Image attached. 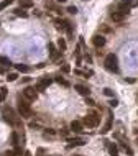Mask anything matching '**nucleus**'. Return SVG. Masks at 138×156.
I'll use <instances>...</instances> for the list:
<instances>
[{"label": "nucleus", "instance_id": "1", "mask_svg": "<svg viewBox=\"0 0 138 156\" xmlns=\"http://www.w3.org/2000/svg\"><path fill=\"white\" fill-rule=\"evenodd\" d=\"M18 115L21 118H31L33 117V110H31L26 99H18Z\"/></svg>", "mask_w": 138, "mask_h": 156}, {"label": "nucleus", "instance_id": "2", "mask_svg": "<svg viewBox=\"0 0 138 156\" xmlns=\"http://www.w3.org/2000/svg\"><path fill=\"white\" fill-rule=\"evenodd\" d=\"M3 117H5V120L10 123V125H13V126H20L21 125V118H20V115H16L15 112L12 110L10 107H3Z\"/></svg>", "mask_w": 138, "mask_h": 156}, {"label": "nucleus", "instance_id": "3", "mask_svg": "<svg viewBox=\"0 0 138 156\" xmlns=\"http://www.w3.org/2000/svg\"><path fill=\"white\" fill-rule=\"evenodd\" d=\"M104 64H105V69L110 71V72H118V59L117 56L110 53V54L105 56V61H104Z\"/></svg>", "mask_w": 138, "mask_h": 156}, {"label": "nucleus", "instance_id": "4", "mask_svg": "<svg viewBox=\"0 0 138 156\" xmlns=\"http://www.w3.org/2000/svg\"><path fill=\"white\" fill-rule=\"evenodd\" d=\"M99 115L97 113H87L86 117H84V120H82V125H86V126H89V128H95V126L99 125Z\"/></svg>", "mask_w": 138, "mask_h": 156}, {"label": "nucleus", "instance_id": "5", "mask_svg": "<svg viewBox=\"0 0 138 156\" xmlns=\"http://www.w3.org/2000/svg\"><path fill=\"white\" fill-rule=\"evenodd\" d=\"M51 82H53V79H49V77H43V79H40V81L36 82V91H45V89H48Z\"/></svg>", "mask_w": 138, "mask_h": 156}, {"label": "nucleus", "instance_id": "6", "mask_svg": "<svg viewBox=\"0 0 138 156\" xmlns=\"http://www.w3.org/2000/svg\"><path fill=\"white\" fill-rule=\"evenodd\" d=\"M92 45L95 46V48H102V46L105 45V38H104V35H94V38H92Z\"/></svg>", "mask_w": 138, "mask_h": 156}, {"label": "nucleus", "instance_id": "7", "mask_svg": "<svg viewBox=\"0 0 138 156\" xmlns=\"http://www.w3.org/2000/svg\"><path fill=\"white\" fill-rule=\"evenodd\" d=\"M36 96H38L36 91H35V89H31V87H26L25 91H23V97H25L26 100H35Z\"/></svg>", "mask_w": 138, "mask_h": 156}, {"label": "nucleus", "instance_id": "8", "mask_svg": "<svg viewBox=\"0 0 138 156\" xmlns=\"http://www.w3.org/2000/svg\"><path fill=\"white\" fill-rule=\"evenodd\" d=\"M48 49H49V56H51V59H58V58L61 56V51L58 49L56 46L53 45V43H49V45H48Z\"/></svg>", "mask_w": 138, "mask_h": 156}, {"label": "nucleus", "instance_id": "9", "mask_svg": "<svg viewBox=\"0 0 138 156\" xmlns=\"http://www.w3.org/2000/svg\"><path fill=\"white\" fill-rule=\"evenodd\" d=\"M53 23H54V25H56V28L58 30H67V28H69V25H71V23H69V21H64V20H59V18H56V20H53Z\"/></svg>", "mask_w": 138, "mask_h": 156}, {"label": "nucleus", "instance_id": "10", "mask_svg": "<svg viewBox=\"0 0 138 156\" xmlns=\"http://www.w3.org/2000/svg\"><path fill=\"white\" fill-rule=\"evenodd\" d=\"M76 91L81 94V96L84 97H89V94H91V91H89V87L84 86V84H76Z\"/></svg>", "mask_w": 138, "mask_h": 156}, {"label": "nucleus", "instance_id": "11", "mask_svg": "<svg viewBox=\"0 0 138 156\" xmlns=\"http://www.w3.org/2000/svg\"><path fill=\"white\" fill-rule=\"evenodd\" d=\"M82 128H84L82 122H77V120H72V122H71V130L74 131V133H81Z\"/></svg>", "mask_w": 138, "mask_h": 156}, {"label": "nucleus", "instance_id": "12", "mask_svg": "<svg viewBox=\"0 0 138 156\" xmlns=\"http://www.w3.org/2000/svg\"><path fill=\"white\" fill-rule=\"evenodd\" d=\"M125 13H122V12H112V13H110V18H112L113 21H123L125 20Z\"/></svg>", "mask_w": 138, "mask_h": 156}, {"label": "nucleus", "instance_id": "13", "mask_svg": "<svg viewBox=\"0 0 138 156\" xmlns=\"http://www.w3.org/2000/svg\"><path fill=\"white\" fill-rule=\"evenodd\" d=\"M69 148H72V146H82V145H86V140L84 138H72V140H69Z\"/></svg>", "mask_w": 138, "mask_h": 156}, {"label": "nucleus", "instance_id": "14", "mask_svg": "<svg viewBox=\"0 0 138 156\" xmlns=\"http://www.w3.org/2000/svg\"><path fill=\"white\" fill-rule=\"evenodd\" d=\"M13 13H15L16 16H23V18H26V16H28V13L25 12V8H21V7H16L15 10H13Z\"/></svg>", "mask_w": 138, "mask_h": 156}, {"label": "nucleus", "instance_id": "15", "mask_svg": "<svg viewBox=\"0 0 138 156\" xmlns=\"http://www.w3.org/2000/svg\"><path fill=\"white\" fill-rule=\"evenodd\" d=\"M20 7L21 8H31L33 7V0H20Z\"/></svg>", "mask_w": 138, "mask_h": 156}, {"label": "nucleus", "instance_id": "16", "mask_svg": "<svg viewBox=\"0 0 138 156\" xmlns=\"http://www.w3.org/2000/svg\"><path fill=\"white\" fill-rule=\"evenodd\" d=\"M66 48H67V45H66V41L62 40V38H59V40H58V49L61 51H66Z\"/></svg>", "mask_w": 138, "mask_h": 156}, {"label": "nucleus", "instance_id": "17", "mask_svg": "<svg viewBox=\"0 0 138 156\" xmlns=\"http://www.w3.org/2000/svg\"><path fill=\"white\" fill-rule=\"evenodd\" d=\"M108 151H110V156H118V150L115 145H108Z\"/></svg>", "mask_w": 138, "mask_h": 156}, {"label": "nucleus", "instance_id": "18", "mask_svg": "<svg viewBox=\"0 0 138 156\" xmlns=\"http://www.w3.org/2000/svg\"><path fill=\"white\" fill-rule=\"evenodd\" d=\"M10 140H12V145H13V146H18V135H16V131H13V133H12Z\"/></svg>", "mask_w": 138, "mask_h": 156}, {"label": "nucleus", "instance_id": "19", "mask_svg": "<svg viewBox=\"0 0 138 156\" xmlns=\"http://www.w3.org/2000/svg\"><path fill=\"white\" fill-rule=\"evenodd\" d=\"M0 64L2 66H10L12 61L8 59V58H5V56H0Z\"/></svg>", "mask_w": 138, "mask_h": 156}, {"label": "nucleus", "instance_id": "20", "mask_svg": "<svg viewBox=\"0 0 138 156\" xmlns=\"http://www.w3.org/2000/svg\"><path fill=\"white\" fill-rule=\"evenodd\" d=\"M16 71H20V72H28L30 71V67L25 64H16Z\"/></svg>", "mask_w": 138, "mask_h": 156}, {"label": "nucleus", "instance_id": "21", "mask_svg": "<svg viewBox=\"0 0 138 156\" xmlns=\"http://www.w3.org/2000/svg\"><path fill=\"white\" fill-rule=\"evenodd\" d=\"M7 92H8V91H7L5 87H2V89H0V102H3V100H5Z\"/></svg>", "mask_w": 138, "mask_h": 156}, {"label": "nucleus", "instance_id": "22", "mask_svg": "<svg viewBox=\"0 0 138 156\" xmlns=\"http://www.w3.org/2000/svg\"><path fill=\"white\" fill-rule=\"evenodd\" d=\"M54 81H56L58 84H62V86H64V87H69V82H67V81H64L62 77H56Z\"/></svg>", "mask_w": 138, "mask_h": 156}, {"label": "nucleus", "instance_id": "23", "mask_svg": "<svg viewBox=\"0 0 138 156\" xmlns=\"http://www.w3.org/2000/svg\"><path fill=\"white\" fill-rule=\"evenodd\" d=\"M12 2H13V0H3V2H0V10H3L5 7H8Z\"/></svg>", "mask_w": 138, "mask_h": 156}, {"label": "nucleus", "instance_id": "24", "mask_svg": "<svg viewBox=\"0 0 138 156\" xmlns=\"http://www.w3.org/2000/svg\"><path fill=\"white\" fill-rule=\"evenodd\" d=\"M16 77H18V76H16L15 72H10V74L7 76V81H8V82H13V81H16Z\"/></svg>", "mask_w": 138, "mask_h": 156}, {"label": "nucleus", "instance_id": "25", "mask_svg": "<svg viewBox=\"0 0 138 156\" xmlns=\"http://www.w3.org/2000/svg\"><path fill=\"white\" fill-rule=\"evenodd\" d=\"M67 12H69V13H72V15H76V13H77V8L74 5H71V7H67Z\"/></svg>", "mask_w": 138, "mask_h": 156}, {"label": "nucleus", "instance_id": "26", "mask_svg": "<svg viewBox=\"0 0 138 156\" xmlns=\"http://www.w3.org/2000/svg\"><path fill=\"white\" fill-rule=\"evenodd\" d=\"M104 94L108 96V97H112L113 96V91H112V89H104Z\"/></svg>", "mask_w": 138, "mask_h": 156}, {"label": "nucleus", "instance_id": "27", "mask_svg": "<svg viewBox=\"0 0 138 156\" xmlns=\"http://www.w3.org/2000/svg\"><path fill=\"white\" fill-rule=\"evenodd\" d=\"M61 71H62V72H69V71H71V67H69V64H62Z\"/></svg>", "mask_w": 138, "mask_h": 156}, {"label": "nucleus", "instance_id": "28", "mask_svg": "<svg viewBox=\"0 0 138 156\" xmlns=\"http://www.w3.org/2000/svg\"><path fill=\"white\" fill-rule=\"evenodd\" d=\"M108 105H110V107H117L118 105V100H117V99H112V100L108 102Z\"/></svg>", "mask_w": 138, "mask_h": 156}, {"label": "nucleus", "instance_id": "29", "mask_svg": "<svg viewBox=\"0 0 138 156\" xmlns=\"http://www.w3.org/2000/svg\"><path fill=\"white\" fill-rule=\"evenodd\" d=\"M36 155H38V156H45V155H46V151L43 150V148H38V151H36Z\"/></svg>", "mask_w": 138, "mask_h": 156}, {"label": "nucleus", "instance_id": "30", "mask_svg": "<svg viewBox=\"0 0 138 156\" xmlns=\"http://www.w3.org/2000/svg\"><path fill=\"white\" fill-rule=\"evenodd\" d=\"M123 150H125V151H127V153H128V155H133V151H132V148H128V146H127V145H125V146H123Z\"/></svg>", "mask_w": 138, "mask_h": 156}, {"label": "nucleus", "instance_id": "31", "mask_svg": "<svg viewBox=\"0 0 138 156\" xmlns=\"http://www.w3.org/2000/svg\"><path fill=\"white\" fill-rule=\"evenodd\" d=\"M86 104H87V105H94V100L89 99V97H86Z\"/></svg>", "mask_w": 138, "mask_h": 156}, {"label": "nucleus", "instance_id": "32", "mask_svg": "<svg viewBox=\"0 0 138 156\" xmlns=\"http://www.w3.org/2000/svg\"><path fill=\"white\" fill-rule=\"evenodd\" d=\"M15 155L16 156H21V148H18V146H16V148H15Z\"/></svg>", "mask_w": 138, "mask_h": 156}, {"label": "nucleus", "instance_id": "33", "mask_svg": "<svg viewBox=\"0 0 138 156\" xmlns=\"http://www.w3.org/2000/svg\"><path fill=\"white\" fill-rule=\"evenodd\" d=\"M5 156H16V155H15V151H7Z\"/></svg>", "mask_w": 138, "mask_h": 156}, {"label": "nucleus", "instance_id": "34", "mask_svg": "<svg viewBox=\"0 0 138 156\" xmlns=\"http://www.w3.org/2000/svg\"><path fill=\"white\" fill-rule=\"evenodd\" d=\"M132 2H133V0H123V3H127V5H130Z\"/></svg>", "mask_w": 138, "mask_h": 156}, {"label": "nucleus", "instance_id": "35", "mask_svg": "<svg viewBox=\"0 0 138 156\" xmlns=\"http://www.w3.org/2000/svg\"><path fill=\"white\" fill-rule=\"evenodd\" d=\"M56 2H59V3H64V2H66V0H56Z\"/></svg>", "mask_w": 138, "mask_h": 156}, {"label": "nucleus", "instance_id": "36", "mask_svg": "<svg viewBox=\"0 0 138 156\" xmlns=\"http://www.w3.org/2000/svg\"><path fill=\"white\" fill-rule=\"evenodd\" d=\"M2 72H3V69H2V67H0V74H2Z\"/></svg>", "mask_w": 138, "mask_h": 156}, {"label": "nucleus", "instance_id": "37", "mask_svg": "<svg viewBox=\"0 0 138 156\" xmlns=\"http://www.w3.org/2000/svg\"><path fill=\"white\" fill-rule=\"evenodd\" d=\"M137 143H138V138H137Z\"/></svg>", "mask_w": 138, "mask_h": 156}]
</instances>
